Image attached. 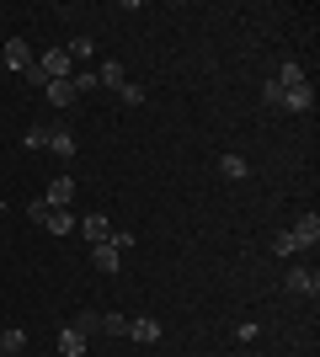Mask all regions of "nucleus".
<instances>
[{"label":"nucleus","mask_w":320,"mask_h":357,"mask_svg":"<svg viewBox=\"0 0 320 357\" xmlns=\"http://www.w3.org/2000/svg\"><path fill=\"white\" fill-rule=\"evenodd\" d=\"M75 192H80L75 176H54V181L43 187V203H48V208H70V203H75Z\"/></svg>","instance_id":"nucleus-1"},{"label":"nucleus","mask_w":320,"mask_h":357,"mask_svg":"<svg viewBox=\"0 0 320 357\" xmlns=\"http://www.w3.org/2000/svg\"><path fill=\"white\" fill-rule=\"evenodd\" d=\"M283 288H289L294 298H315V294H320V272H310V267H289Z\"/></svg>","instance_id":"nucleus-2"},{"label":"nucleus","mask_w":320,"mask_h":357,"mask_svg":"<svg viewBox=\"0 0 320 357\" xmlns=\"http://www.w3.org/2000/svg\"><path fill=\"white\" fill-rule=\"evenodd\" d=\"M128 342L155 347V342H160V320H155V314H134V320H128Z\"/></svg>","instance_id":"nucleus-3"},{"label":"nucleus","mask_w":320,"mask_h":357,"mask_svg":"<svg viewBox=\"0 0 320 357\" xmlns=\"http://www.w3.org/2000/svg\"><path fill=\"white\" fill-rule=\"evenodd\" d=\"M32 59H38V54H32L27 38H11V43H6V54H0V64H6V70H27Z\"/></svg>","instance_id":"nucleus-4"},{"label":"nucleus","mask_w":320,"mask_h":357,"mask_svg":"<svg viewBox=\"0 0 320 357\" xmlns=\"http://www.w3.org/2000/svg\"><path fill=\"white\" fill-rule=\"evenodd\" d=\"M75 235H86L91 245H102V240H112V224H107V213H86V219L75 224Z\"/></svg>","instance_id":"nucleus-5"},{"label":"nucleus","mask_w":320,"mask_h":357,"mask_svg":"<svg viewBox=\"0 0 320 357\" xmlns=\"http://www.w3.org/2000/svg\"><path fill=\"white\" fill-rule=\"evenodd\" d=\"M283 107H289V112H310V107H315V91H310V80H299V86L283 91Z\"/></svg>","instance_id":"nucleus-6"},{"label":"nucleus","mask_w":320,"mask_h":357,"mask_svg":"<svg viewBox=\"0 0 320 357\" xmlns=\"http://www.w3.org/2000/svg\"><path fill=\"white\" fill-rule=\"evenodd\" d=\"M96 80H102V86L112 91V96H118V91L128 86V70H123L118 59H102V70H96Z\"/></svg>","instance_id":"nucleus-7"},{"label":"nucleus","mask_w":320,"mask_h":357,"mask_svg":"<svg viewBox=\"0 0 320 357\" xmlns=\"http://www.w3.org/2000/svg\"><path fill=\"white\" fill-rule=\"evenodd\" d=\"M118 261H123V251L112 245V240H102V245H91V267L96 272H118Z\"/></svg>","instance_id":"nucleus-8"},{"label":"nucleus","mask_w":320,"mask_h":357,"mask_svg":"<svg viewBox=\"0 0 320 357\" xmlns=\"http://www.w3.org/2000/svg\"><path fill=\"white\" fill-rule=\"evenodd\" d=\"M289 235H294V245H299V251H305V245H315V240H320V219H315V213H305V219L294 224Z\"/></svg>","instance_id":"nucleus-9"},{"label":"nucleus","mask_w":320,"mask_h":357,"mask_svg":"<svg viewBox=\"0 0 320 357\" xmlns=\"http://www.w3.org/2000/svg\"><path fill=\"white\" fill-rule=\"evenodd\" d=\"M48 102H54V107H59V112H64V107H75L80 102V96H75V86H70V80H48Z\"/></svg>","instance_id":"nucleus-10"},{"label":"nucleus","mask_w":320,"mask_h":357,"mask_svg":"<svg viewBox=\"0 0 320 357\" xmlns=\"http://www.w3.org/2000/svg\"><path fill=\"white\" fill-rule=\"evenodd\" d=\"M22 352H27V331H0V357H22Z\"/></svg>","instance_id":"nucleus-11"},{"label":"nucleus","mask_w":320,"mask_h":357,"mask_svg":"<svg viewBox=\"0 0 320 357\" xmlns=\"http://www.w3.org/2000/svg\"><path fill=\"white\" fill-rule=\"evenodd\" d=\"M48 149H54V155H64V160H70V155H75V134H70V128H48Z\"/></svg>","instance_id":"nucleus-12"},{"label":"nucleus","mask_w":320,"mask_h":357,"mask_svg":"<svg viewBox=\"0 0 320 357\" xmlns=\"http://www.w3.org/2000/svg\"><path fill=\"white\" fill-rule=\"evenodd\" d=\"M75 213H70V208H48V224H43V229H54V235H75Z\"/></svg>","instance_id":"nucleus-13"},{"label":"nucleus","mask_w":320,"mask_h":357,"mask_svg":"<svg viewBox=\"0 0 320 357\" xmlns=\"http://www.w3.org/2000/svg\"><path fill=\"white\" fill-rule=\"evenodd\" d=\"M70 331H80V336H86V342H91V336H102V314H96V310L75 314V326H70Z\"/></svg>","instance_id":"nucleus-14"},{"label":"nucleus","mask_w":320,"mask_h":357,"mask_svg":"<svg viewBox=\"0 0 320 357\" xmlns=\"http://www.w3.org/2000/svg\"><path fill=\"white\" fill-rule=\"evenodd\" d=\"M59 357H86V336H80V331H64L59 336Z\"/></svg>","instance_id":"nucleus-15"},{"label":"nucleus","mask_w":320,"mask_h":357,"mask_svg":"<svg viewBox=\"0 0 320 357\" xmlns=\"http://www.w3.org/2000/svg\"><path fill=\"white\" fill-rule=\"evenodd\" d=\"M219 171H224L229 181H241L245 171H251V165H245V155H219Z\"/></svg>","instance_id":"nucleus-16"},{"label":"nucleus","mask_w":320,"mask_h":357,"mask_svg":"<svg viewBox=\"0 0 320 357\" xmlns=\"http://www.w3.org/2000/svg\"><path fill=\"white\" fill-rule=\"evenodd\" d=\"M102 336H128V314H102Z\"/></svg>","instance_id":"nucleus-17"},{"label":"nucleus","mask_w":320,"mask_h":357,"mask_svg":"<svg viewBox=\"0 0 320 357\" xmlns=\"http://www.w3.org/2000/svg\"><path fill=\"white\" fill-rule=\"evenodd\" d=\"M273 256H283V261H289V256H299V245H294L289 229H277V235H273Z\"/></svg>","instance_id":"nucleus-18"},{"label":"nucleus","mask_w":320,"mask_h":357,"mask_svg":"<svg viewBox=\"0 0 320 357\" xmlns=\"http://www.w3.org/2000/svg\"><path fill=\"white\" fill-rule=\"evenodd\" d=\"M273 80H277V86H283V91H289V86H299V80H305V70H299V64L289 59V64H283V70L273 75Z\"/></svg>","instance_id":"nucleus-19"},{"label":"nucleus","mask_w":320,"mask_h":357,"mask_svg":"<svg viewBox=\"0 0 320 357\" xmlns=\"http://www.w3.org/2000/svg\"><path fill=\"white\" fill-rule=\"evenodd\" d=\"M70 86H75V96H86V91H96V70H75V75H70Z\"/></svg>","instance_id":"nucleus-20"},{"label":"nucleus","mask_w":320,"mask_h":357,"mask_svg":"<svg viewBox=\"0 0 320 357\" xmlns=\"http://www.w3.org/2000/svg\"><path fill=\"white\" fill-rule=\"evenodd\" d=\"M22 149H48V128H43V123H32V128H27V139H22Z\"/></svg>","instance_id":"nucleus-21"},{"label":"nucleus","mask_w":320,"mask_h":357,"mask_svg":"<svg viewBox=\"0 0 320 357\" xmlns=\"http://www.w3.org/2000/svg\"><path fill=\"white\" fill-rule=\"evenodd\" d=\"M64 54H70V59H91L96 43H91V38H70V48H64Z\"/></svg>","instance_id":"nucleus-22"},{"label":"nucleus","mask_w":320,"mask_h":357,"mask_svg":"<svg viewBox=\"0 0 320 357\" xmlns=\"http://www.w3.org/2000/svg\"><path fill=\"white\" fill-rule=\"evenodd\" d=\"M118 102H123V107H139V102H144V86H134V80H128V86L118 91Z\"/></svg>","instance_id":"nucleus-23"},{"label":"nucleus","mask_w":320,"mask_h":357,"mask_svg":"<svg viewBox=\"0 0 320 357\" xmlns=\"http://www.w3.org/2000/svg\"><path fill=\"white\" fill-rule=\"evenodd\" d=\"M261 102H267V107H283V86H277V80H267V86H261Z\"/></svg>","instance_id":"nucleus-24"},{"label":"nucleus","mask_w":320,"mask_h":357,"mask_svg":"<svg viewBox=\"0 0 320 357\" xmlns=\"http://www.w3.org/2000/svg\"><path fill=\"white\" fill-rule=\"evenodd\" d=\"M22 80H27V86H48V75H43V70H38V59H32V64H27V70H22Z\"/></svg>","instance_id":"nucleus-25"},{"label":"nucleus","mask_w":320,"mask_h":357,"mask_svg":"<svg viewBox=\"0 0 320 357\" xmlns=\"http://www.w3.org/2000/svg\"><path fill=\"white\" fill-rule=\"evenodd\" d=\"M27 219H32V224H48V203H43V197H38V203H27Z\"/></svg>","instance_id":"nucleus-26"},{"label":"nucleus","mask_w":320,"mask_h":357,"mask_svg":"<svg viewBox=\"0 0 320 357\" xmlns=\"http://www.w3.org/2000/svg\"><path fill=\"white\" fill-rule=\"evenodd\" d=\"M0 213H6V197H0Z\"/></svg>","instance_id":"nucleus-27"},{"label":"nucleus","mask_w":320,"mask_h":357,"mask_svg":"<svg viewBox=\"0 0 320 357\" xmlns=\"http://www.w3.org/2000/svg\"><path fill=\"white\" fill-rule=\"evenodd\" d=\"M0 75H6V64H0Z\"/></svg>","instance_id":"nucleus-28"},{"label":"nucleus","mask_w":320,"mask_h":357,"mask_svg":"<svg viewBox=\"0 0 320 357\" xmlns=\"http://www.w3.org/2000/svg\"><path fill=\"white\" fill-rule=\"evenodd\" d=\"M22 357H27V352H22Z\"/></svg>","instance_id":"nucleus-29"}]
</instances>
